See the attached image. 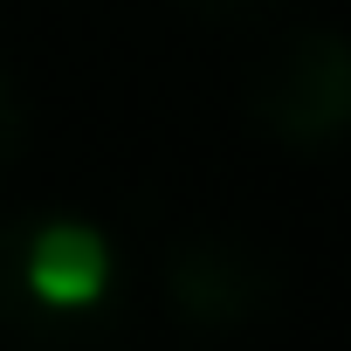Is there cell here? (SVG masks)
<instances>
[{
    "mask_svg": "<svg viewBox=\"0 0 351 351\" xmlns=\"http://www.w3.org/2000/svg\"><path fill=\"white\" fill-rule=\"evenodd\" d=\"M200 14H248V8H262V0H193Z\"/></svg>",
    "mask_w": 351,
    "mask_h": 351,
    "instance_id": "cell-5",
    "label": "cell"
},
{
    "mask_svg": "<svg viewBox=\"0 0 351 351\" xmlns=\"http://www.w3.org/2000/svg\"><path fill=\"white\" fill-rule=\"evenodd\" d=\"M21 145H28V104H21L14 76L0 69V172H8V165L21 158Z\"/></svg>",
    "mask_w": 351,
    "mask_h": 351,
    "instance_id": "cell-4",
    "label": "cell"
},
{
    "mask_svg": "<svg viewBox=\"0 0 351 351\" xmlns=\"http://www.w3.org/2000/svg\"><path fill=\"white\" fill-rule=\"evenodd\" d=\"M117 289L110 241L76 214H28L0 228V330L28 344L83 337Z\"/></svg>",
    "mask_w": 351,
    "mask_h": 351,
    "instance_id": "cell-1",
    "label": "cell"
},
{
    "mask_svg": "<svg viewBox=\"0 0 351 351\" xmlns=\"http://www.w3.org/2000/svg\"><path fill=\"white\" fill-rule=\"evenodd\" d=\"M165 296L200 330H234V324H255L276 303V262L248 234L193 228L165 248Z\"/></svg>",
    "mask_w": 351,
    "mask_h": 351,
    "instance_id": "cell-3",
    "label": "cell"
},
{
    "mask_svg": "<svg viewBox=\"0 0 351 351\" xmlns=\"http://www.w3.org/2000/svg\"><path fill=\"white\" fill-rule=\"evenodd\" d=\"M248 117L282 152H330L351 124V49L330 21L289 28L248 76Z\"/></svg>",
    "mask_w": 351,
    "mask_h": 351,
    "instance_id": "cell-2",
    "label": "cell"
}]
</instances>
